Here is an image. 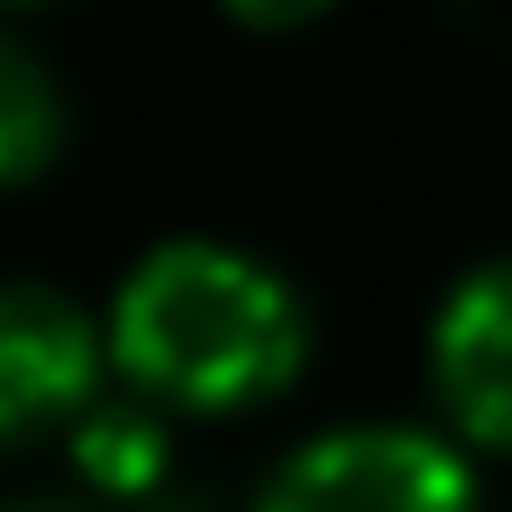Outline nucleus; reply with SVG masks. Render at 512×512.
Wrapping results in <instances>:
<instances>
[{"label": "nucleus", "instance_id": "1", "mask_svg": "<svg viewBox=\"0 0 512 512\" xmlns=\"http://www.w3.org/2000/svg\"><path fill=\"white\" fill-rule=\"evenodd\" d=\"M120 367L171 402H205L231 410L248 393H274L299 367V299L282 274H265L256 256L214 248V239H180L154 248L120 291L111 316Z\"/></svg>", "mask_w": 512, "mask_h": 512}, {"label": "nucleus", "instance_id": "2", "mask_svg": "<svg viewBox=\"0 0 512 512\" xmlns=\"http://www.w3.org/2000/svg\"><path fill=\"white\" fill-rule=\"evenodd\" d=\"M265 512H470V470L436 436L350 427L325 436L274 478Z\"/></svg>", "mask_w": 512, "mask_h": 512}, {"label": "nucleus", "instance_id": "3", "mask_svg": "<svg viewBox=\"0 0 512 512\" xmlns=\"http://www.w3.org/2000/svg\"><path fill=\"white\" fill-rule=\"evenodd\" d=\"M94 384V333L69 299L35 282H0V444L35 436L43 419L86 402Z\"/></svg>", "mask_w": 512, "mask_h": 512}, {"label": "nucleus", "instance_id": "4", "mask_svg": "<svg viewBox=\"0 0 512 512\" xmlns=\"http://www.w3.org/2000/svg\"><path fill=\"white\" fill-rule=\"evenodd\" d=\"M436 384L453 419L487 444H512V256L470 274L436 316Z\"/></svg>", "mask_w": 512, "mask_h": 512}, {"label": "nucleus", "instance_id": "5", "mask_svg": "<svg viewBox=\"0 0 512 512\" xmlns=\"http://www.w3.org/2000/svg\"><path fill=\"white\" fill-rule=\"evenodd\" d=\"M60 146V86L43 77L35 52L0 35V180H26L43 171Z\"/></svg>", "mask_w": 512, "mask_h": 512}, {"label": "nucleus", "instance_id": "6", "mask_svg": "<svg viewBox=\"0 0 512 512\" xmlns=\"http://www.w3.org/2000/svg\"><path fill=\"white\" fill-rule=\"evenodd\" d=\"M77 453H86L94 478H111V487H137V478L163 461V444H154L146 419H94L86 436H77Z\"/></svg>", "mask_w": 512, "mask_h": 512}, {"label": "nucleus", "instance_id": "7", "mask_svg": "<svg viewBox=\"0 0 512 512\" xmlns=\"http://www.w3.org/2000/svg\"><path fill=\"white\" fill-rule=\"evenodd\" d=\"M239 18H256V26H291V18H308V9H325V0H231Z\"/></svg>", "mask_w": 512, "mask_h": 512}]
</instances>
